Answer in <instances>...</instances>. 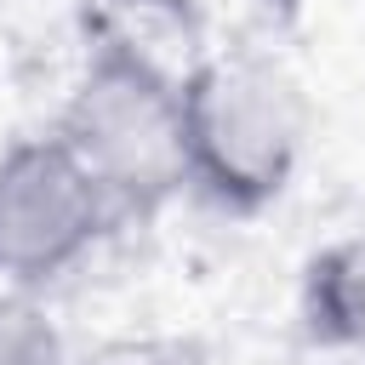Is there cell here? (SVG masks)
<instances>
[{
	"mask_svg": "<svg viewBox=\"0 0 365 365\" xmlns=\"http://www.w3.org/2000/svg\"><path fill=\"white\" fill-rule=\"evenodd\" d=\"M108 222H120L108 194L57 143V131L17 137L0 154V274L17 291L68 274Z\"/></svg>",
	"mask_w": 365,
	"mask_h": 365,
	"instance_id": "3",
	"label": "cell"
},
{
	"mask_svg": "<svg viewBox=\"0 0 365 365\" xmlns=\"http://www.w3.org/2000/svg\"><path fill=\"white\" fill-rule=\"evenodd\" d=\"M297 6H302V0H257V11H262L268 23H291V17H297Z\"/></svg>",
	"mask_w": 365,
	"mask_h": 365,
	"instance_id": "8",
	"label": "cell"
},
{
	"mask_svg": "<svg viewBox=\"0 0 365 365\" xmlns=\"http://www.w3.org/2000/svg\"><path fill=\"white\" fill-rule=\"evenodd\" d=\"M57 143L86 165V177L108 194L120 222H148L165 200L188 188V143H182V86L86 51L80 80L57 114Z\"/></svg>",
	"mask_w": 365,
	"mask_h": 365,
	"instance_id": "2",
	"label": "cell"
},
{
	"mask_svg": "<svg viewBox=\"0 0 365 365\" xmlns=\"http://www.w3.org/2000/svg\"><path fill=\"white\" fill-rule=\"evenodd\" d=\"M297 331L319 354L365 359V234L308 251L297 274Z\"/></svg>",
	"mask_w": 365,
	"mask_h": 365,
	"instance_id": "5",
	"label": "cell"
},
{
	"mask_svg": "<svg viewBox=\"0 0 365 365\" xmlns=\"http://www.w3.org/2000/svg\"><path fill=\"white\" fill-rule=\"evenodd\" d=\"M0 365H68L63 331L29 291H0Z\"/></svg>",
	"mask_w": 365,
	"mask_h": 365,
	"instance_id": "6",
	"label": "cell"
},
{
	"mask_svg": "<svg viewBox=\"0 0 365 365\" xmlns=\"http://www.w3.org/2000/svg\"><path fill=\"white\" fill-rule=\"evenodd\" d=\"M308 103L262 51H211L182 86L188 188L222 217L268 211L302 160Z\"/></svg>",
	"mask_w": 365,
	"mask_h": 365,
	"instance_id": "1",
	"label": "cell"
},
{
	"mask_svg": "<svg viewBox=\"0 0 365 365\" xmlns=\"http://www.w3.org/2000/svg\"><path fill=\"white\" fill-rule=\"evenodd\" d=\"M74 23L86 51L137 63L171 86H188V74L211 57L205 0H80Z\"/></svg>",
	"mask_w": 365,
	"mask_h": 365,
	"instance_id": "4",
	"label": "cell"
},
{
	"mask_svg": "<svg viewBox=\"0 0 365 365\" xmlns=\"http://www.w3.org/2000/svg\"><path fill=\"white\" fill-rule=\"evenodd\" d=\"M86 365H217L200 336H114Z\"/></svg>",
	"mask_w": 365,
	"mask_h": 365,
	"instance_id": "7",
	"label": "cell"
}]
</instances>
